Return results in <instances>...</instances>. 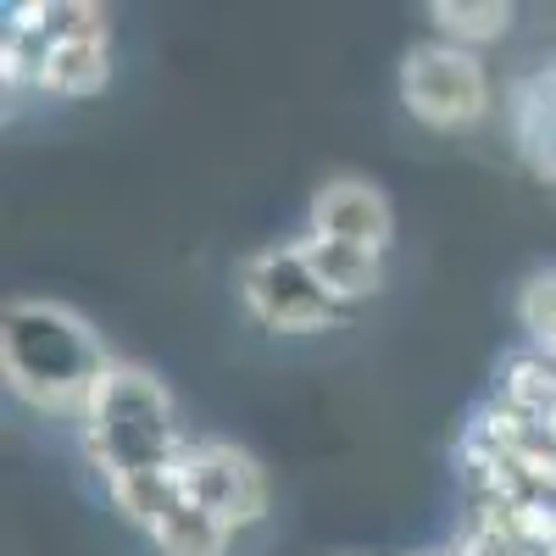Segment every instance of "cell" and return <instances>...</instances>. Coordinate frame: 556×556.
Listing matches in <instances>:
<instances>
[{
    "label": "cell",
    "mask_w": 556,
    "mask_h": 556,
    "mask_svg": "<svg viewBox=\"0 0 556 556\" xmlns=\"http://www.w3.org/2000/svg\"><path fill=\"white\" fill-rule=\"evenodd\" d=\"M0 374L17 401L84 424L112 356L84 312L62 301H12L0 317Z\"/></svg>",
    "instance_id": "1"
},
{
    "label": "cell",
    "mask_w": 556,
    "mask_h": 556,
    "mask_svg": "<svg viewBox=\"0 0 556 556\" xmlns=\"http://www.w3.org/2000/svg\"><path fill=\"white\" fill-rule=\"evenodd\" d=\"M84 456L96 462V473L106 484L178 468L184 440H178L167 384L134 362H112V374L101 379L89 417H84Z\"/></svg>",
    "instance_id": "2"
},
{
    "label": "cell",
    "mask_w": 556,
    "mask_h": 556,
    "mask_svg": "<svg viewBox=\"0 0 556 556\" xmlns=\"http://www.w3.org/2000/svg\"><path fill=\"white\" fill-rule=\"evenodd\" d=\"M401 101L424 128H440V134L473 128L490 112V73L462 45H445V39L412 45L401 56Z\"/></svg>",
    "instance_id": "3"
},
{
    "label": "cell",
    "mask_w": 556,
    "mask_h": 556,
    "mask_svg": "<svg viewBox=\"0 0 556 556\" xmlns=\"http://www.w3.org/2000/svg\"><path fill=\"white\" fill-rule=\"evenodd\" d=\"M240 301L245 312L273 334H317L340 317L329 290L317 285V273L301 256V240L290 245H267L240 267Z\"/></svg>",
    "instance_id": "4"
},
{
    "label": "cell",
    "mask_w": 556,
    "mask_h": 556,
    "mask_svg": "<svg viewBox=\"0 0 556 556\" xmlns=\"http://www.w3.org/2000/svg\"><path fill=\"white\" fill-rule=\"evenodd\" d=\"M178 484H184V501L206 506L212 518H223L228 529H256L273 506V490H267V468L245 451V445H228V440H201V445H184L178 456Z\"/></svg>",
    "instance_id": "5"
},
{
    "label": "cell",
    "mask_w": 556,
    "mask_h": 556,
    "mask_svg": "<svg viewBox=\"0 0 556 556\" xmlns=\"http://www.w3.org/2000/svg\"><path fill=\"white\" fill-rule=\"evenodd\" d=\"M312 235L317 240H345V245H362V251L384 256V245L395 235V212H390L379 184L345 173V178H329L312 195Z\"/></svg>",
    "instance_id": "6"
},
{
    "label": "cell",
    "mask_w": 556,
    "mask_h": 556,
    "mask_svg": "<svg viewBox=\"0 0 556 556\" xmlns=\"http://www.w3.org/2000/svg\"><path fill=\"white\" fill-rule=\"evenodd\" d=\"M506 123H513V146L518 156L556 184V62L518 78L506 96Z\"/></svg>",
    "instance_id": "7"
},
{
    "label": "cell",
    "mask_w": 556,
    "mask_h": 556,
    "mask_svg": "<svg viewBox=\"0 0 556 556\" xmlns=\"http://www.w3.org/2000/svg\"><path fill=\"white\" fill-rule=\"evenodd\" d=\"M301 256H306V267L317 273V285L329 290L334 306H351V301H367V295L384 290V256H379V251L306 235V240H301Z\"/></svg>",
    "instance_id": "8"
},
{
    "label": "cell",
    "mask_w": 556,
    "mask_h": 556,
    "mask_svg": "<svg viewBox=\"0 0 556 556\" xmlns=\"http://www.w3.org/2000/svg\"><path fill=\"white\" fill-rule=\"evenodd\" d=\"M495 406L529 424H556V356L551 351H518L501 362L495 379Z\"/></svg>",
    "instance_id": "9"
},
{
    "label": "cell",
    "mask_w": 556,
    "mask_h": 556,
    "mask_svg": "<svg viewBox=\"0 0 556 556\" xmlns=\"http://www.w3.org/2000/svg\"><path fill=\"white\" fill-rule=\"evenodd\" d=\"M7 23L34 28L51 45H106V12L89 0H28L7 12Z\"/></svg>",
    "instance_id": "10"
},
{
    "label": "cell",
    "mask_w": 556,
    "mask_h": 556,
    "mask_svg": "<svg viewBox=\"0 0 556 556\" xmlns=\"http://www.w3.org/2000/svg\"><path fill=\"white\" fill-rule=\"evenodd\" d=\"M151 545H156L162 556H228V545H235V529H228L223 518H212L206 506L178 501L173 513L151 529Z\"/></svg>",
    "instance_id": "11"
},
{
    "label": "cell",
    "mask_w": 556,
    "mask_h": 556,
    "mask_svg": "<svg viewBox=\"0 0 556 556\" xmlns=\"http://www.w3.org/2000/svg\"><path fill=\"white\" fill-rule=\"evenodd\" d=\"M112 84V51L106 45H51V62H45L39 89L67 101H89Z\"/></svg>",
    "instance_id": "12"
},
{
    "label": "cell",
    "mask_w": 556,
    "mask_h": 556,
    "mask_svg": "<svg viewBox=\"0 0 556 556\" xmlns=\"http://www.w3.org/2000/svg\"><path fill=\"white\" fill-rule=\"evenodd\" d=\"M513 7L506 0H434L429 7V23L440 28L445 45H462V51H473V45H490L513 28Z\"/></svg>",
    "instance_id": "13"
},
{
    "label": "cell",
    "mask_w": 556,
    "mask_h": 556,
    "mask_svg": "<svg viewBox=\"0 0 556 556\" xmlns=\"http://www.w3.org/2000/svg\"><path fill=\"white\" fill-rule=\"evenodd\" d=\"M106 490H112L117 513H123L134 529H146V534L184 501V484H178L173 468H162V473H134V479H117V484H106Z\"/></svg>",
    "instance_id": "14"
},
{
    "label": "cell",
    "mask_w": 556,
    "mask_h": 556,
    "mask_svg": "<svg viewBox=\"0 0 556 556\" xmlns=\"http://www.w3.org/2000/svg\"><path fill=\"white\" fill-rule=\"evenodd\" d=\"M451 556H545V551L501 506H473V518L462 529V540L451 545Z\"/></svg>",
    "instance_id": "15"
},
{
    "label": "cell",
    "mask_w": 556,
    "mask_h": 556,
    "mask_svg": "<svg viewBox=\"0 0 556 556\" xmlns=\"http://www.w3.org/2000/svg\"><path fill=\"white\" fill-rule=\"evenodd\" d=\"M518 323L534 351H556V273H534L518 295Z\"/></svg>",
    "instance_id": "16"
},
{
    "label": "cell",
    "mask_w": 556,
    "mask_h": 556,
    "mask_svg": "<svg viewBox=\"0 0 556 556\" xmlns=\"http://www.w3.org/2000/svg\"><path fill=\"white\" fill-rule=\"evenodd\" d=\"M45 62H51V39L7 23V39H0V73H7V84H39Z\"/></svg>",
    "instance_id": "17"
},
{
    "label": "cell",
    "mask_w": 556,
    "mask_h": 556,
    "mask_svg": "<svg viewBox=\"0 0 556 556\" xmlns=\"http://www.w3.org/2000/svg\"><path fill=\"white\" fill-rule=\"evenodd\" d=\"M417 556H451V551H417Z\"/></svg>",
    "instance_id": "18"
},
{
    "label": "cell",
    "mask_w": 556,
    "mask_h": 556,
    "mask_svg": "<svg viewBox=\"0 0 556 556\" xmlns=\"http://www.w3.org/2000/svg\"><path fill=\"white\" fill-rule=\"evenodd\" d=\"M551 356H556V351H551Z\"/></svg>",
    "instance_id": "19"
}]
</instances>
